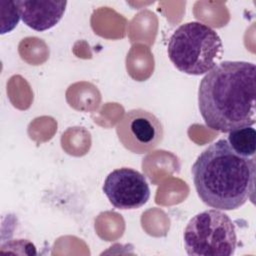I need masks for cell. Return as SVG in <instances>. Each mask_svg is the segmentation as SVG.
<instances>
[{"label":"cell","mask_w":256,"mask_h":256,"mask_svg":"<svg viewBox=\"0 0 256 256\" xmlns=\"http://www.w3.org/2000/svg\"><path fill=\"white\" fill-rule=\"evenodd\" d=\"M256 67L246 61H224L201 80L198 105L205 124L223 133L256 122Z\"/></svg>","instance_id":"cell-1"},{"label":"cell","mask_w":256,"mask_h":256,"mask_svg":"<svg viewBox=\"0 0 256 256\" xmlns=\"http://www.w3.org/2000/svg\"><path fill=\"white\" fill-rule=\"evenodd\" d=\"M193 182L204 204L235 210L254 192L255 159L238 155L226 139L209 145L192 165Z\"/></svg>","instance_id":"cell-2"},{"label":"cell","mask_w":256,"mask_h":256,"mask_svg":"<svg viewBox=\"0 0 256 256\" xmlns=\"http://www.w3.org/2000/svg\"><path fill=\"white\" fill-rule=\"evenodd\" d=\"M168 56L174 66L189 75L207 74L221 59L223 44L208 25L192 21L180 25L171 35Z\"/></svg>","instance_id":"cell-3"},{"label":"cell","mask_w":256,"mask_h":256,"mask_svg":"<svg viewBox=\"0 0 256 256\" xmlns=\"http://www.w3.org/2000/svg\"><path fill=\"white\" fill-rule=\"evenodd\" d=\"M184 245L191 256H230L237 246L234 223L218 209L198 213L186 225Z\"/></svg>","instance_id":"cell-4"},{"label":"cell","mask_w":256,"mask_h":256,"mask_svg":"<svg viewBox=\"0 0 256 256\" xmlns=\"http://www.w3.org/2000/svg\"><path fill=\"white\" fill-rule=\"evenodd\" d=\"M116 133L127 150L135 154H145L162 142L164 128L152 112L137 108L122 116L117 123Z\"/></svg>","instance_id":"cell-5"},{"label":"cell","mask_w":256,"mask_h":256,"mask_svg":"<svg viewBox=\"0 0 256 256\" xmlns=\"http://www.w3.org/2000/svg\"><path fill=\"white\" fill-rule=\"evenodd\" d=\"M103 192L117 209L132 210L144 206L150 197V188L145 176L139 171L122 167L106 177Z\"/></svg>","instance_id":"cell-6"},{"label":"cell","mask_w":256,"mask_h":256,"mask_svg":"<svg viewBox=\"0 0 256 256\" xmlns=\"http://www.w3.org/2000/svg\"><path fill=\"white\" fill-rule=\"evenodd\" d=\"M20 18L28 27L36 31H45L54 27L63 17L67 1H15Z\"/></svg>","instance_id":"cell-7"},{"label":"cell","mask_w":256,"mask_h":256,"mask_svg":"<svg viewBox=\"0 0 256 256\" xmlns=\"http://www.w3.org/2000/svg\"><path fill=\"white\" fill-rule=\"evenodd\" d=\"M227 142L238 155L253 158L256 150V131L251 126L232 130L229 132Z\"/></svg>","instance_id":"cell-8"},{"label":"cell","mask_w":256,"mask_h":256,"mask_svg":"<svg viewBox=\"0 0 256 256\" xmlns=\"http://www.w3.org/2000/svg\"><path fill=\"white\" fill-rule=\"evenodd\" d=\"M1 5V33L13 30L20 19L19 10L15 1H0Z\"/></svg>","instance_id":"cell-9"}]
</instances>
